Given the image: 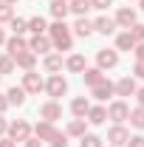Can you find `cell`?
<instances>
[{
	"label": "cell",
	"mask_w": 144,
	"mask_h": 147,
	"mask_svg": "<svg viewBox=\"0 0 144 147\" xmlns=\"http://www.w3.org/2000/svg\"><path fill=\"white\" fill-rule=\"evenodd\" d=\"M48 40L57 51H71L73 37H71V28L65 26V20H57L54 26H48Z\"/></svg>",
	"instance_id": "6da1fadb"
},
{
	"label": "cell",
	"mask_w": 144,
	"mask_h": 147,
	"mask_svg": "<svg viewBox=\"0 0 144 147\" xmlns=\"http://www.w3.org/2000/svg\"><path fill=\"white\" fill-rule=\"evenodd\" d=\"M45 93H48L51 99L65 96V93H68V82H65V76H62V74H51L48 82H45Z\"/></svg>",
	"instance_id": "7a4b0ae2"
},
{
	"label": "cell",
	"mask_w": 144,
	"mask_h": 147,
	"mask_svg": "<svg viewBox=\"0 0 144 147\" xmlns=\"http://www.w3.org/2000/svg\"><path fill=\"white\" fill-rule=\"evenodd\" d=\"M28 136H31V125H28V122L17 119V122L9 125V139H11V142H26Z\"/></svg>",
	"instance_id": "3957f363"
},
{
	"label": "cell",
	"mask_w": 144,
	"mask_h": 147,
	"mask_svg": "<svg viewBox=\"0 0 144 147\" xmlns=\"http://www.w3.org/2000/svg\"><path fill=\"white\" fill-rule=\"evenodd\" d=\"M42 88H45V82H42L40 74H34V71L23 74V91H26V93H40Z\"/></svg>",
	"instance_id": "277c9868"
},
{
	"label": "cell",
	"mask_w": 144,
	"mask_h": 147,
	"mask_svg": "<svg viewBox=\"0 0 144 147\" xmlns=\"http://www.w3.org/2000/svg\"><path fill=\"white\" fill-rule=\"evenodd\" d=\"M40 119H45V122H51V125H54L57 119H62V108H59V102H57V99L45 102V105L40 108Z\"/></svg>",
	"instance_id": "5b68a950"
},
{
	"label": "cell",
	"mask_w": 144,
	"mask_h": 147,
	"mask_svg": "<svg viewBox=\"0 0 144 147\" xmlns=\"http://www.w3.org/2000/svg\"><path fill=\"white\" fill-rule=\"evenodd\" d=\"M127 139H130V133H127V127H122V125H113V127L108 130V142H110V147H124Z\"/></svg>",
	"instance_id": "8992f818"
},
{
	"label": "cell",
	"mask_w": 144,
	"mask_h": 147,
	"mask_svg": "<svg viewBox=\"0 0 144 147\" xmlns=\"http://www.w3.org/2000/svg\"><path fill=\"white\" fill-rule=\"evenodd\" d=\"M96 62H99L96 68H102V71H105V68H116V65H119V51H110V48H102V51L96 54Z\"/></svg>",
	"instance_id": "52a82bcc"
},
{
	"label": "cell",
	"mask_w": 144,
	"mask_h": 147,
	"mask_svg": "<svg viewBox=\"0 0 144 147\" xmlns=\"http://www.w3.org/2000/svg\"><path fill=\"white\" fill-rule=\"evenodd\" d=\"M127 116H130V108H127L124 102L119 99V102H113L108 108V119H113L116 125H122V122H127Z\"/></svg>",
	"instance_id": "ba28073f"
},
{
	"label": "cell",
	"mask_w": 144,
	"mask_h": 147,
	"mask_svg": "<svg viewBox=\"0 0 144 147\" xmlns=\"http://www.w3.org/2000/svg\"><path fill=\"white\" fill-rule=\"evenodd\" d=\"M113 91H116V96H133V93H136V79H133V76H122V79L113 85Z\"/></svg>",
	"instance_id": "9c48e42d"
},
{
	"label": "cell",
	"mask_w": 144,
	"mask_h": 147,
	"mask_svg": "<svg viewBox=\"0 0 144 147\" xmlns=\"http://www.w3.org/2000/svg\"><path fill=\"white\" fill-rule=\"evenodd\" d=\"M136 23V9H130V6H122L119 11H116V26H122V28H130Z\"/></svg>",
	"instance_id": "30bf717a"
},
{
	"label": "cell",
	"mask_w": 144,
	"mask_h": 147,
	"mask_svg": "<svg viewBox=\"0 0 144 147\" xmlns=\"http://www.w3.org/2000/svg\"><path fill=\"white\" fill-rule=\"evenodd\" d=\"M28 51H34V54H48V51H51V40L45 34H34V40L28 42Z\"/></svg>",
	"instance_id": "8fae6325"
},
{
	"label": "cell",
	"mask_w": 144,
	"mask_h": 147,
	"mask_svg": "<svg viewBox=\"0 0 144 147\" xmlns=\"http://www.w3.org/2000/svg\"><path fill=\"white\" fill-rule=\"evenodd\" d=\"M6 48H9V57L14 59L17 54H23V51H28V42H26L23 37H17V34H14L11 40H6Z\"/></svg>",
	"instance_id": "7c38bea8"
},
{
	"label": "cell",
	"mask_w": 144,
	"mask_h": 147,
	"mask_svg": "<svg viewBox=\"0 0 144 147\" xmlns=\"http://www.w3.org/2000/svg\"><path fill=\"white\" fill-rule=\"evenodd\" d=\"M93 31H99V34H113L116 31V20H110V17H96L93 20Z\"/></svg>",
	"instance_id": "4fadbf2b"
},
{
	"label": "cell",
	"mask_w": 144,
	"mask_h": 147,
	"mask_svg": "<svg viewBox=\"0 0 144 147\" xmlns=\"http://www.w3.org/2000/svg\"><path fill=\"white\" fill-rule=\"evenodd\" d=\"M88 110H90V102L85 99V96H76V99L71 102V113L76 116V119H85V116H88Z\"/></svg>",
	"instance_id": "5bb4252c"
},
{
	"label": "cell",
	"mask_w": 144,
	"mask_h": 147,
	"mask_svg": "<svg viewBox=\"0 0 144 147\" xmlns=\"http://www.w3.org/2000/svg\"><path fill=\"white\" fill-rule=\"evenodd\" d=\"M34 62H37V54H34V51H23V54L14 57V65L26 68V71H34Z\"/></svg>",
	"instance_id": "9a60e30c"
},
{
	"label": "cell",
	"mask_w": 144,
	"mask_h": 147,
	"mask_svg": "<svg viewBox=\"0 0 144 147\" xmlns=\"http://www.w3.org/2000/svg\"><path fill=\"white\" fill-rule=\"evenodd\" d=\"M113 82H110V79H102V82H99V85H93V96H96V99H102V102H105V99H108V96H113Z\"/></svg>",
	"instance_id": "2e32d148"
},
{
	"label": "cell",
	"mask_w": 144,
	"mask_h": 147,
	"mask_svg": "<svg viewBox=\"0 0 144 147\" xmlns=\"http://www.w3.org/2000/svg\"><path fill=\"white\" fill-rule=\"evenodd\" d=\"M73 34H76V37H90V34H93V23H90L88 17H76V23H73Z\"/></svg>",
	"instance_id": "e0dca14e"
},
{
	"label": "cell",
	"mask_w": 144,
	"mask_h": 147,
	"mask_svg": "<svg viewBox=\"0 0 144 147\" xmlns=\"http://www.w3.org/2000/svg\"><path fill=\"white\" fill-rule=\"evenodd\" d=\"M65 68L73 71V74H82L85 68H88V62H85V57H82V54H71V57H68V62H65Z\"/></svg>",
	"instance_id": "ac0fdd59"
},
{
	"label": "cell",
	"mask_w": 144,
	"mask_h": 147,
	"mask_svg": "<svg viewBox=\"0 0 144 147\" xmlns=\"http://www.w3.org/2000/svg\"><path fill=\"white\" fill-rule=\"evenodd\" d=\"M82 79H85V85L93 88V85H99V82L105 79V74H102V68H85V71H82Z\"/></svg>",
	"instance_id": "d6986e66"
},
{
	"label": "cell",
	"mask_w": 144,
	"mask_h": 147,
	"mask_svg": "<svg viewBox=\"0 0 144 147\" xmlns=\"http://www.w3.org/2000/svg\"><path fill=\"white\" fill-rule=\"evenodd\" d=\"M105 119H108V108L96 105V108L88 110V122H90V125H105Z\"/></svg>",
	"instance_id": "ffe728a7"
},
{
	"label": "cell",
	"mask_w": 144,
	"mask_h": 147,
	"mask_svg": "<svg viewBox=\"0 0 144 147\" xmlns=\"http://www.w3.org/2000/svg\"><path fill=\"white\" fill-rule=\"evenodd\" d=\"M51 133H54V125H51V122H45V119L34 125V136L40 139V142H48V136H51Z\"/></svg>",
	"instance_id": "44dd1931"
},
{
	"label": "cell",
	"mask_w": 144,
	"mask_h": 147,
	"mask_svg": "<svg viewBox=\"0 0 144 147\" xmlns=\"http://www.w3.org/2000/svg\"><path fill=\"white\" fill-rule=\"evenodd\" d=\"M68 9H71L76 17H85L90 11V0H68Z\"/></svg>",
	"instance_id": "7402d4cb"
},
{
	"label": "cell",
	"mask_w": 144,
	"mask_h": 147,
	"mask_svg": "<svg viewBox=\"0 0 144 147\" xmlns=\"http://www.w3.org/2000/svg\"><path fill=\"white\" fill-rule=\"evenodd\" d=\"M6 99H9V105L20 108V105H26V91H23V88H9Z\"/></svg>",
	"instance_id": "603a6c76"
},
{
	"label": "cell",
	"mask_w": 144,
	"mask_h": 147,
	"mask_svg": "<svg viewBox=\"0 0 144 147\" xmlns=\"http://www.w3.org/2000/svg\"><path fill=\"white\" fill-rule=\"evenodd\" d=\"M68 11H71V9H68V0H54V3H51V14H54L57 20H65Z\"/></svg>",
	"instance_id": "cb8c5ba5"
},
{
	"label": "cell",
	"mask_w": 144,
	"mask_h": 147,
	"mask_svg": "<svg viewBox=\"0 0 144 147\" xmlns=\"http://www.w3.org/2000/svg\"><path fill=\"white\" fill-rule=\"evenodd\" d=\"M133 45H136V40L130 37V31H122V34L116 37V48L119 51H133Z\"/></svg>",
	"instance_id": "d4e9b609"
},
{
	"label": "cell",
	"mask_w": 144,
	"mask_h": 147,
	"mask_svg": "<svg viewBox=\"0 0 144 147\" xmlns=\"http://www.w3.org/2000/svg\"><path fill=\"white\" fill-rule=\"evenodd\" d=\"M85 130H88V119H73L71 125H68V136H85Z\"/></svg>",
	"instance_id": "484cf974"
},
{
	"label": "cell",
	"mask_w": 144,
	"mask_h": 147,
	"mask_svg": "<svg viewBox=\"0 0 144 147\" xmlns=\"http://www.w3.org/2000/svg\"><path fill=\"white\" fill-rule=\"evenodd\" d=\"M45 71H51V74L62 71V57L59 54H48L45 57Z\"/></svg>",
	"instance_id": "4316f807"
},
{
	"label": "cell",
	"mask_w": 144,
	"mask_h": 147,
	"mask_svg": "<svg viewBox=\"0 0 144 147\" xmlns=\"http://www.w3.org/2000/svg\"><path fill=\"white\" fill-rule=\"evenodd\" d=\"M48 144H51V147H68V133H59V130H54V133L48 136Z\"/></svg>",
	"instance_id": "83f0119b"
},
{
	"label": "cell",
	"mask_w": 144,
	"mask_h": 147,
	"mask_svg": "<svg viewBox=\"0 0 144 147\" xmlns=\"http://www.w3.org/2000/svg\"><path fill=\"white\" fill-rule=\"evenodd\" d=\"M130 125L133 127H139V130H144V108H136V110H130Z\"/></svg>",
	"instance_id": "f1b7e54d"
},
{
	"label": "cell",
	"mask_w": 144,
	"mask_h": 147,
	"mask_svg": "<svg viewBox=\"0 0 144 147\" xmlns=\"http://www.w3.org/2000/svg\"><path fill=\"white\" fill-rule=\"evenodd\" d=\"M28 31H34V34H45L48 26H45V20H42V17H31V20H28Z\"/></svg>",
	"instance_id": "f546056e"
},
{
	"label": "cell",
	"mask_w": 144,
	"mask_h": 147,
	"mask_svg": "<svg viewBox=\"0 0 144 147\" xmlns=\"http://www.w3.org/2000/svg\"><path fill=\"white\" fill-rule=\"evenodd\" d=\"M11 31H14L17 37H23L26 31H28V20H23V17H14V20H11Z\"/></svg>",
	"instance_id": "4dcf8cb0"
},
{
	"label": "cell",
	"mask_w": 144,
	"mask_h": 147,
	"mask_svg": "<svg viewBox=\"0 0 144 147\" xmlns=\"http://www.w3.org/2000/svg\"><path fill=\"white\" fill-rule=\"evenodd\" d=\"M11 20H14V6L0 3V23H11Z\"/></svg>",
	"instance_id": "1f68e13d"
},
{
	"label": "cell",
	"mask_w": 144,
	"mask_h": 147,
	"mask_svg": "<svg viewBox=\"0 0 144 147\" xmlns=\"http://www.w3.org/2000/svg\"><path fill=\"white\" fill-rule=\"evenodd\" d=\"M11 71H14V59L9 54H0V76L3 74H11Z\"/></svg>",
	"instance_id": "d6a6232c"
},
{
	"label": "cell",
	"mask_w": 144,
	"mask_h": 147,
	"mask_svg": "<svg viewBox=\"0 0 144 147\" xmlns=\"http://www.w3.org/2000/svg\"><path fill=\"white\" fill-rule=\"evenodd\" d=\"M127 31H130V37H133L136 42H144V26L139 23V20H136V23H133V26H130Z\"/></svg>",
	"instance_id": "836d02e7"
},
{
	"label": "cell",
	"mask_w": 144,
	"mask_h": 147,
	"mask_svg": "<svg viewBox=\"0 0 144 147\" xmlns=\"http://www.w3.org/2000/svg\"><path fill=\"white\" fill-rule=\"evenodd\" d=\"M82 147H102V139L96 133H85L82 136Z\"/></svg>",
	"instance_id": "e575fe53"
},
{
	"label": "cell",
	"mask_w": 144,
	"mask_h": 147,
	"mask_svg": "<svg viewBox=\"0 0 144 147\" xmlns=\"http://www.w3.org/2000/svg\"><path fill=\"white\" fill-rule=\"evenodd\" d=\"M124 147H144V136H130Z\"/></svg>",
	"instance_id": "d590c367"
},
{
	"label": "cell",
	"mask_w": 144,
	"mask_h": 147,
	"mask_svg": "<svg viewBox=\"0 0 144 147\" xmlns=\"http://www.w3.org/2000/svg\"><path fill=\"white\" fill-rule=\"evenodd\" d=\"M113 6V0H90V9H108Z\"/></svg>",
	"instance_id": "8d00e7d4"
},
{
	"label": "cell",
	"mask_w": 144,
	"mask_h": 147,
	"mask_svg": "<svg viewBox=\"0 0 144 147\" xmlns=\"http://www.w3.org/2000/svg\"><path fill=\"white\" fill-rule=\"evenodd\" d=\"M133 74H136L139 79H144V59H136V68H133Z\"/></svg>",
	"instance_id": "74e56055"
},
{
	"label": "cell",
	"mask_w": 144,
	"mask_h": 147,
	"mask_svg": "<svg viewBox=\"0 0 144 147\" xmlns=\"http://www.w3.org/2000/svg\"><path fill=\"white\" fill-rule=\"evenodd\" d=\"M133 51H136V59H144V42H136Z\"/></svg>",
	"instance_id": "f35d334b"
},
{
	"label": "cell",
	"mask_w": 144,
	"mask_h": 147,
	"mask_svg": "<svg viewBox=\"0 0 144 147\" xmlns=\"http://www.w3.org/2000/svg\"><path fill=\"white\" fill-rule=\"evenodd\" d=\"M26 147H42V142H40L37 136H28V139H26Z\"/></svg>",
	"instance_id": "ab89813d"
},
{
	"label": "cell",
	"mask_w": 144,
	"mask_h": 147,
	"mask_svg": "<svg viewBox=\"0 0 144 147\" xmlns=\"http://www.w3.org/2000/svg\"><path fill=\"white\" fill-rule=\"evenodd\" d=\"M136 99H139V108H144V88H136V93H133Z\"/></svg>",
	"instance_id": "60d3db41"
},
{
	"label": "cell",
	"mask_w": 144,
	"mask_h": 147,
	"mask_svg": "<svg viewBox=\"0 0 144 147\" xmlns=\"http://www.w3.org/2000/svg\"><path fill=\"white\" fill-rule=\"evenodd\" d=\"M6 130H9V122H6V119H3V113H0V136H3Z\"/></svg>",
	"instance_id": "b9f144b4"
},
{
	"label": "cell",
	"mask_w": 144,
	"mask_h": 147,
	"mask_svg": "<svg viewBox=\"0 0 144 147\" xmlns=\"http://www.w3.org/2000/svg\"><path fill=\"white\" fill-rule=\"evenodd\" d=\"M9 108V99H6V96H3V93H0V113H3V110Z\"/></svg>",
	"instance_id": "7bdbcfd3"
},
{
	"label": "cell",
	"mask_w": 144,
	"mask_h": 147,
	"mask_svg": "<svg viewBox=\"0 0 144 147\" xmlns=\"http://www.w3.org/2000/svg\"><path fill=\"white\" fill-rule=\"evenodd\" d=\"M0 147H17V144H14L11 139H0Z\"/></svg>",
	"instance_id": "ee69618b"
},
{
	"label": "cell",
	"mask_w": 144,
	"mask_h": 147,
	"mask_svg": "<svg viewBox=\"0 0 144 147\" xmlns=\"http://www.w3.org/2000/svg\"><path fill=\"white\" fill-rule=\"evenodd\" d=\"M3 42H6V34H3V28H0V45H3Z\"/></svg>",
	"instance_id": "f6af8a7d"
},
{
	"label": "cell",
	"mask_w": 144,
	"mask_h": 147,
	"mask_svg": "<svg viewBox=\"0 0 144 147\" xmlns=\"http://www.w3.org/2000/svg\"><path fill=\"white\" fill-rule=\"evenodd\" d=\"M3 3H9V6H14V3H17V0H3Z\"/></svg>",
	"instance_id": "bcb514c9"
},
{
	"label": "cell",
	"mask_w": 144,
	"mask_h": 147,
	"mask_svg": "<svg viewBox=\"0 0 144 147\" xmlns=\"http://www.w3.org/2000/svg\"><path fill=\"white\" fill-rule=\"evenodd\" d=\"M139 6H141V9H144V0H139Z\"/></svg>",
	"instance_id": "7dc6e473"
},
{
	"label": "cell",
	"mask_w": 144,
	"mask_h": 147,
	"mask_svg": "<svg viewBox=\"0 0 144 147\" xmlns=\"http://www.w3.org/2000/svg\"><path fill=\"white\" fill-rule=\"evenodd\" d=\"M0 3H3V0H0Z\"/></svg>",
	"instance_id": "c3c4849f"
}]
</instances>
